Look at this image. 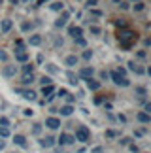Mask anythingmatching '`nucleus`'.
<instances>
[{
    "instance_id": "obj_14",
    "label": "nucleus",
    "mask_w": 151,
    "mask_h": 153,
    "mask_svg": "<svg viewBox=\"0 0 151 153\" xmlns=\"http://www.w3.org/2000/svg\"><path fill=\"white\" fill-rule=\"evenodd\" d=\"M81 32H83V30H81V27H70V28H68V34H70V36H74V38H79L81 36Z\"/></svg>"
},
{
    "instance_id": "obj_23",
    "label": "nucleus",
    "mask_w": 151,
    "mask_h": 153,
    "mask_svg": "<svg viewBox=\"0 0 151 153\" xmlns=\"http://www.w3.org/2000/svg\"><path fill=\"white\" fill-rule=\"evenodd\" d=\"M68 81H70V85H78V76H74L72 72H68Z\"/></svg>"
},
{
    "instance_id": "obj_37",
    "label": "nucleus",
    "mask_w": 151,
    "mask_h": 153,
    "mask_svg": "<svg viewBox=\"0 0 151 153\" xmlns=\"http://www.w3.org/2000/svg\"><path fill=\"white\" fill-rule=\"evenodd\" d=\"M91 32H93V34H100V28H98L96 25H93V27H91Z\"/></svg>"
},
{
    "instance_id": "obj_33",
    "label": "nucleus",
    "mask_w": 151,
    "mask_h": 153,
    "mask_svg": "<svg viewBox=\"0 0 151 153\" xmlns=\"http://www.w3.org/2000/svg\"><path fill=\"white\" fill-rule=\"evenodd\" d=\"M106 136H108V138H115V136H119V132H115V131H106Z\"/></svg>"
},
{
    "instance_id": "obj_48",
    "label": "nucleus",
    "mask_w": 151,
    "mask_h": 153,
    "mask_svg": "<svg viewBox=\"0 0 151 153\" xmlns=\"http://www.w3.org/2000/svg\"><path fill=\"white\" fill-rule=\"evenodd\" d=\"M47 0H38V6H42V4H45Z\"/></svg>"
},
{
    "instance_id": "obj_19",
    "label": "nucleus",
    "mask_w": 151,
    "mask_h": 153,
    "mask_svg": "<svg viewBox=\"0 0 151 153\" xmlns=\"http://www.w3.org/2000/svg\"><path fill=\"white\" fill-rule=\"evenodd\" d=\"M28 42H30V45H40V44H42V36L34 34V36H30V40H28Z\"/></svg>"
},
{
    "instance_id": "obj_30",
    "label": "nucleus",
    "mask_w": 151,
    "mask_h": 153,
    "mask_svg": "<svg viewBox=\"0 0 151 153\" xmlns=\"http://www.w3.org/2000/svg\"><path fill=\"white\" fill-rule=\"evenodd\" d=\"M91 57H93V51H91V49H85V51H83V59H85V61H89Z\"/></svg>"
},
{
    "instance_id": "obj_12",
    "label": "nucleus",
    "mask_w": 151,
    "mask_h": 153,
    "mask_svg": "<svg viewBox=\"0 0 151 153\" xmlns=\"http://www.w3.org/2000/svg\"><path fill=\"white\" fill-rule=\"evenodd\" d=\"M78 61H79V59L76 57V55H68V57L64 59V64H66L68 68H72V66H76V64H78Z\"/></svg>"
},
{
    "instance_id": "obj_16",
    "label": "nucleus",
    "mask_w": 151,
    "mask_h": 153,
    "mask_svg": "<svg viewBox=\"0 0 151 153\" xmlns=\"http://www.w3.org/2000/svg\"><path fill=\"white\" fill-rule=\"evenodd\" d=\"M87 87H89V89L91 91H98V89H100V83H98V81L96 79H87Z\"/></svg>"
},
{
    "instance_id": "obj_42",
    "label": "nucleus",
    "mask_w": 151,
    "mask_h": 153,
    "mask_svg": "<svg viewBox=\"0 0 151 153\" xmlns=\"http://www.w3.org/2000/svg\"><path fill=\"white\" fill-rule=\"evenodd\" d=\"M30 27H32L30 23H23V27H21V28H23V30H28V28H30Z\"/></svg>"
},
{
    "instance_id": "obj_31",
    "label": "nucleus",
    "mask_w": 151,
    "mask_h": 153,
    "mask_svg": "<svg viewBox=\"0 0 151 153\" xmlns=\"http://www.w3.org/2000/svg\"><path fill=\"white\" fill-rule=\"evenodd\" d=\"M142 10H144V2L140 0V2H136V4H134V11H142Z\"/></svg>"
},
{
    "instance_id": "obj_11",
    "label": "nucleus",
    "mask_w": 151,
    "mask_h": 153,
    "mask_svg": "<svg viewBox=\"0 0 151 153\" xmlns=\"http://www.w3.org/2000/svg\"><path fill=\"white\" fill-rule=\"evenodd\" d=\"M13 144L21 146V148H27V138L23 136V134H15V136H13Z\"/></svg>"
},
{
    "instance_id": "obj_9",
    "label": "nucleus",
    "mask_w": 151,
    "mask_h": 153,
    "mask_svg": "<svg viewBox=\"0 0 151 153\" xmlns=\"http://www.w3.org/2000/svg\"><path fill=\"white\" fill-rule=\"evenodd\" d=\"M11 27H13V21L11 19H2V23H0V30L2 32H10Z\"/></svg>"
},
{
    "instance_id": "obj_4",
    "label": "nucleus",
    "mask_w": 151,
    "mask_h": 153,
    "mask_svg": "<svg viewBox=\"0 0 151 153\" xmlns=\"http://www.w3.org/2000/svg\"><path fill=\"white\" fill-rule=\"evenodd\" d=\"M57 142H59L61 146H68V144H72L74 142V136H72V134H61V136H59V140H57Z\"/></svg>"
},
{
    "instance_id": "obj_41",
    "label": "nucleus",
    "mask_w": 151,
    "mask_h": 153,
    "mask_svg": "<svg viewBox=\"0 0 151 153\" xmlns=\"http://www.w3.org/2000/svg\"><path fill=\"white\" fill-rule=\"evenodd\" d=\"M121 144H123V146H129L130 144V138H121Z\"/></svg>"
},
{
    "instance_id": "obj_20",
    "label": "nucleus",
    "mask_w": 151,
    "mask_h": 153,
    "mask_svg": "<svg viewBox=\"0 0 151 153\" xmlns=\"http://www.w3.org/2000/svg\"><path fill=\"white\" fill-rule=\"evenodd\" d=\"M15 51L17 53H25V44H23V40H15Z\"/></svg>"
},
{
    "instance_id": "obj_7",
    "label": "nucleus",
    "mask_w": 151,
    "mask_h": 153,
    "mask_svg": "<svg viewBox=\"0 0 151 153\" xmlns=\"http://www.w3.org/2000/svg\"><path fill=\"white\" fill-rule=\"evenodd\" d=\"M45 125L49 128H59L61 127V119L59 117H47V119H45Z\"/></svg>"
},
{
    "instance_id": "obj_38",
    "label": "nucleus",
    "mask_w": 151,
    "mask_h": 153,
    "mask_svg": "<svg viewBox=\"0 0 151 153\" xmlns=\"http://www.w3.org/2000/svg\"><path fill=\"white\" fill-rule=\"evenodd\" d=\"M47 70H49L51 74H55V72H57V66H53V64H47Z\"/></svg>"
},
{
    "instance_id": "obj_34",
    "label": "nucleus",
    "mask_w": 151,
    "mask_h": 153,
    "mask_svg": "<svg viewBox=\"0 0 151 153\" xmlns=\"http://www.w3.org/2000/svg\"><path fill=\"white\" fill-rule=\"evenodd\" d=\"M136 93H138V95H140V97H146V87H138V89H136Z\"/></svg>"
},
{
    "instance_id": "obj_49",
    "label": "nucleus",
    "mask_w": 151,
    "mask_h": 153,
    "mask_svg": "<svg viewBox=\"0 0 151 153\" xmlns=\"http://www.w3.org/2000/svg\"><path fill=\"white\" fill-rule=\"evenodd\" d=\"M10 4H19V0H10Z\"/></svg>"
},
{
    "instance_id": "obj_40",
    "label": "nucleus",
    "mask_w": 151,
    "mask_h": 153,
    "mask_svg": "<svg viewBox=\"0 0 151 153\" xmlns=\"http://www.w3.org/2000/svg\"><path fill=\"white\" fill-rule=\"evenodd\" d=\"M119 6H121V10H129V4H127V2H123V0L119 2Z\"/></svg>"
},
{
    "instance_id": "obj_29",
    "label": "nucleus",
    "mask_w": 151,
    "mask_h": 153,
    "mask_svg": "<svg viewBox=\"0 0 151 153\" xmlns=\"http://www.w3.org/2000/svg\"><path fill=\"white\" fill-rule=\"evenodd\" d=\"M0 127H10V119H8V117H0Z\"/></svg>"
},
{
    "instance_id": "obj_8",
    "label": "nucleus",
    "mask_w": 151,
    "mask_h": 153,
    "mask_svg": "<svg viewBox=\"0 0 151 153\" xmlns=\"http://www.w3.org/2000/svg\"><path fill=\"white\" fill-rule=\"evenodd\" d=\"M68 17H70V13H68V11H62V15L55 21V27H57V28L64 27V25H66V21H68Z\"/></svg>"
},
{
    "instance_id": "obj_5",
    "label": "nucleus",
    "mask_w": 151,
    "mask_h": 153,
    "mask_svg": "<svg viewBox=\"0 0 151 153\" xmlns=\"http://www.w3.org/2000/svg\"><path fill=\"white\" fill-rule=\"evenodd\" d=\"M55 142H57V140H55L53 136H45V138L40 140V146H42V148H53Z\"/></svg>"
},
{
    "instance_id": "obj_21",
    "label": "nucleus",
    "mask_w": 151,
    "mask_h": 153,
    "mask_svg": "<svg viewBox=\"0 0 151 153\" xmlns=\"http://www.w3.org/2000/svg\"><path fill=\"white\" fill-rule=\"evenodd\" d=\"M51 10H53V11H62V10H64V4H62V2H53V4H51Z\"/></svg>"
},
{
    "instance_id": "obj_18",
    "label": "nucleus",
    "mask_w": 151,
    "mask_h": 153,
    "mask_svg": "<svg viewBox=\"0 0 151 153\" xmlns=\"http://www.w3.org/2000/svg\"><path fill=\"white\" fill-rule=\"evenodd\" d=\"M53 91H55L53 85H44V87H42V95H44V97H49Z\"/></svg>"
},
{
    "instance_id": "obj_10",
    "label": "nucleus",
    "mask_w": 151,
    "mask_h": 153,
    "mask_svg": "<svg viewBox=\"0 0 151 153\" xmlns=\"http://www.w3.org/2000/svg\"><path fill=\"white\" fill-rule=\"evenodd\" d=\"M21 95H23V98H27V100H36V93L32 89H25V91L21 89Z\"/></svg>"
},
{
    "instance_id": "obj_26",
    "label": "nucleus",
    "mask_w": 151,
    "mask_h": 153,
    "mask_svg": "<svg viewBox=\"0 0 151 153\" xmlns=\"http://www.w3.org/2000/svg\"><path fill=\"white\" fill-rule=\"evenodd\" d=\"M42 132V125L40 123H34V127H32V134H40Z\"/></svg>"
},
{
    "instance_id": "obj_51",
    "label": "nucleus",
    "mask_w": 151,
    "mask_h": 153,
    "mask_svg": "<svg viewBox=\"0 0 151 153\" xmlns=\"http://www.w3.org/2000/svg\"><path fill=\"white\" fill-rule=\"evenodd\" d=\"M132 2H140V0H132Z\"/></svg>"
},
{
    "instance_id": "obj_6",
    "label": "nucleus",
    "mask_w": 151,
    "mask_h": 153,
    "mask_svg": "<svg viewBox=\"0 0 151 153\" xmlns=\"http://www.w3.org/2000/svg\"><path fill=\"white\" fill-rule=\"evenodd\" d=\"M93 74H95V70L89 68V66H85V68H81V70H79V78H83V79H91V78H93Z\"/></svg>"
},
{
    "instance_id": "obj_47",
    "label": "nucleus",
    "mask_w": 151,
    "mask_h": 153,
    "mask_svg": "<svg viewBox=\"0 0 151 153\" xmlns=\"http://www.w3.org/2000/svg\"><path fill=\"white\" fill-rule=\"evenodd\" d=\"M4 149V140H0V151Z\"/></svg>"
},
{
    "instance_id": "obj_53",
    "label": "nucleus",
    "mask_w": 151,
    "mask_h": 153,
    "mask_svg": "<svg viewBox=\"0 0 151 153\" xmlns=\"http://www.w3.org/2000/svg\"><path fill=\"white\" fill-rule=\"evenodd\" d=\"M23 2H28V0H23Z\"/></svg>"
},
{
    "instance_id": "obj_50",
    "label": "nucleus",
    "mask_w": 151,
    "mask_h": 153,
    "mask_svg": "<svg viewBox=\"0 0 151 153\" xmlns=\"http://www.w3.org/2000/svg\"><path fill=\"white\" fill-rule=\"evenodd\" d=\"M121 2V0H113V4H119Z\"/></svg>"
},
{
    "instance_id": "obj_46",
    "label": "nucleus",
    "mask_w": 151,
    "mask_h": 153,
    "mask_svg": "<svg viewBox=\"0 0 151 153\" xmlns=\"http://www.w3.org/2000/svg\"><path fill=\"white\" fill-rule=\"evenodd\" d=\"M144 111H146V114H149V111H151V104H146V110H144Z\"/></svg>"
},
{
    "instance_id": "obj_17",
    "label": "nucleus",
    "mask_w": 151,
    "mask_h": 153,
    "mask_svg": "<svg viewBox=\"0 0 151 153\" xmlns=\"http://www.w3.org/2000/svg\"><path fill=\"white\" fill-rule=\"evenodd\" d=\"M59 111H61V115H72L74 108H72V104H66V106H62V108H59Z\"/></svg>"
},
{
    "instance_id": "obj_44",
    "label": "nucleus",
    "mask_w": 151,
    "mask_h": 153,
    "mask_svg": "<svg viewBox=\"0 0 151 153\" xmlns=\"http://www.w3.org/2000/svg\"><path fill=\"white\" fill-rule=\"evenodd\" d=\"M66 95H68V93H66L64 89H61V91H59V97H66Z\"/></svg>"
},
{
    "instance_id": "obj_27",
    "label": "nucleus",
    "mask_w": 151,
    "mask_h": 153,
    "mask_svg": "<svg viewBox=\"0 0 151 153\" xmlns=\"http://www.w3.org/2000/svg\"><path fill=\"white\" fill-rule=\"evenodd\" d=\"M40 81H42V85H51V78H49V76H42Z\"/></svg>"
},
{
    "instance_id": "obj_28",
    "label": "nucleus",
    "mask_w": 151,
    "mask_h": 153,
    "mask_svg": "<svg viewBox=\"0 0 151 153\" xmlns=\"http://www.w3.org/2000/svg\"><path fill=\"white\" fill-rule=\"evenodd\" d=\"M74 40H76V44H78L79 48H85V45H87V42H85V40L81 38V36H79V38H74Z\"/></svg>"
},
{
    "instance_id": "obj_45",
    "label": "nucleus",
    "mask_w": 151,
    "mask_h": 153,
    "mask_svg": "<svg viewBox=\"0 0 151 153\" xmlns=\"http://www.w3.org/2000/svg\"><path fill=\"white\" fill-rule=\"evenodd\" d=\"M100 76H102V79H108V78H110V74H108V72H102Z\"/></svg>"
},
{
    "instance_id": "obj_24",
    "label": "nucleus",
    "mask_w": 151,
    "mask_h": 153,
    "mask_svg": "<svg viewBox=\"0 0 151 153\" xmlns=\"http://www.w3.org/2000/svg\"><path fill=\"white\" fill-rule=\"evenodd\" d=\"M10 136V128L8 127H0V138H8Z\"/></svg>"
},
{
    "instance_id": "obj_13",
    "label": "nucleus",
    "mask_w": 151,
    "mask_h": 153,
    "mask_svg": "<svg viewBox=\"0 0 151 153\" xmlns=\"http://www.w3.org/2000/svg\"><path fill=\"white\" fill-rule=\"evenodd\" d=\"M129 68L132 70V72H136V74H140V76H142L144 72H146V70H144V68L140 66V64H136L134 61H130V62H129Z\"/></svg>"
},
{
    "instance_id": "obj_1",
    "label": "nucleus",
    "mask_w": 151,
    "mask_h": 153,
    "mask_svg": "<svg viewBox=\"0 0 151 153\" xmlns=\"http://www.w3.org/2000/svg\"><path fill=\"white\" fill-rule=\"evenodd\" d=\"M74 140H79V142H89V140H91V132H89V128H87L85 125L78 127V131H76Z\"/></svg>"
},
{
    "instance_id": "obj_25",
    "label": "nucleus",
    "mask_w": 151,
    "mask_h": 153,
    "mask_svg": "<svg viewBox=\"0 0 151 153\" xmlns=\"http://www.w3.org/2000/svg\"><path fill=\"white\" fill-rule=\"evenodd\" d=\"M17 61H19V62H27L28 61V55H27V53H17Z\"/></svg>"
},
{
    "instance_id": "obj_43",
    "label": "nucleus",
    "mask_w": 151,
    "mask_h": 153,
    "mask_svg": "<svg viewBox=\"0 0 151 153\" xmlns=\"http://www.w3.org/2000/svg\"><path fill=\"white\" fill-rule=\"evenodd\" d=\"M115 25H117V27H125V25H127V23H125L123 19H119V21H115Z\"/></svg>"
},
{
    "instance_id": "obj_35",
    "label": "nucleus",
    "mask_w": 151,
    "mask_h": 153,
    "mask_svg": "<svg viewBox=\"0 0 151 153\" xmlns=\"http://www.w3.org/2000/svg\"><path fill=\"white\" fill-rule=\"evenodd\" d=\"M96 4H98V0H87V2H85L87 8H93V6H96Z\"/></svg>"
},
{
    "instance_id": "obj_2",
    "label": "nucleus",
    "mask_w": 151,
    "mask_h": 153,
    "mask_svg": "<svg viewBox=\"0 0 151 153\" xmlns=\"http://www.w3.org/2000/svg\"><path fill=\"white\" fill-rule=\"evenodd\" d=\"M110 78H112V79H113V83H115V85H119V87H129V85H130V81L127 79V78H123V76H121L117 70H113V72L110 74Z\"/></svg>"
},
{
    "instance_id": "obj_32",
    "label": "nucleus",
    "mask_w": 151,
    "mask_h": 153,
    "mask_svg": "<svg viewBox=\"0 0 151 153\" xmlns=\"http://www.w3.org/2000/svg\"><path fill=\"white\" fill-rule=\"evenodd\" d=\"M23 70H25V74H32L34 66H32V64H25V68H23Z\"/></svg>"
},
{
    "instance_id": "obj_36",
    "label": "nucleus",
    "mask_w": 151,
    "mask_h": 153,
    "mask_svg": "<svg viewBox=\"0 0 151 153\" xmlns=\"http://www.w3.org/2000/svg\"><path fill=\"white\" fill-rule=\"evenodd\" d=\"M0 61H8V53L4 49H0Z\"/></svg>"
},
{
    "instance_id": "obj_39",
    "label": "nucleus",
    "mask_w": 151,
    "mask_h": 153,
    "mask_svg": "<svg viewBox=\"0 0 151 153\" xmlns=\"http://www.w3.org/2000/svg\"><path fill=\"white\" fill-rule=\"evenodd\" d=\"M130 151H132V153H138L140 149H138V146H136V144H130Z\"/></svg>"
},
{
    "instance_id": "obj_52",
    "label": "nucleus",
    "mask_w": 151,
    "mask_h": 153,
    "mask_svg": "<svg viewBox=\"0 0 151 153\" xmlns=\"http://www.w3.org/2000/svg\"><path fill=\"white\" fill-rule=\"evenodd\" d=\"M0 4H4V0H0Z\"/></svg>"
},
{
    "instance_id": "obj_15",
    "label": "nucleus",
    "mask_w": 151,
    "mask_h": 153,
    "mask_svg": "<svg viewBox=\"0 0 151 153\" xmlns=\"http://www.w3.org/2000/svg\"><path fill=\"white\" fill-rule=\"evenodd\" d=\"M136 117H138V121H140V123H151V115L146 114V111H140Z\"/></svg>"
},
{
    "instance_id": "obj_3",
    "label": "nucleus",
    "mask_w": 151,
    "mask_h": 153,
    "mask_svg": "<svg viewBox=\"0 0 151 153\" xmlns=\"http://www.w3.org/2000/svg\"><path fill=\"white\" fill-rule=\"evenodd\" d=\"M15 74H17L15 64H6V66L2 68V76H4V78H13Z\"/></svg>"
},
{
    "instance_id": "obj_22",
    "label": "nucleus",
    "mask_w": 151,
    "mask_h": 153,
    "mask_svg": "<svg viewBox=\"0 0 151 153\" xmlns=\"http://www.w3.org/2000/svg\"><path fill=\"white\" fill-rule=\"evenodd\" d=\"M32 81H34L32 74H25V76H23V85H28V83H32Z\"/></svg>"
}]
</instances>
